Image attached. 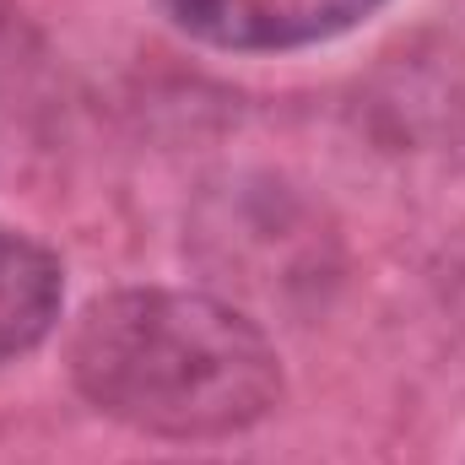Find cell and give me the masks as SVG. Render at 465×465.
I'll use <instances>...</instances> for the list:
<instances>
[{
  "instance_id": "7a4b0ae2",
  "label": "cell",
  "mask_w": 465,
  "mask_h": 465,
  "mask_svg": "<svg viewBox=\"0 0 465 465\" xmlns=\"http://www.w3.org/2000/svg\"><path fill=\"white\" fill-rule=\"evenodd\" d=\"M384 0H168L173 22L217 49H303L373 16Z\"/></svg>"
},
{
  "instance_id": "3957f363",
  "label": "cell",
  "mask_w": 465,
  "mask_h": 465,
  "mask_svg": "<svg viewBox=\"0 0 465 465\" xmlns=\"http://www.w3.org/2000/svg\"><path fill=\"white\" fill-rule=\"evenodd\" d=\"M60 260L27 238V232L0 228V362L33 351L60 320Z\"/></svg>"
},
{
  "instance_id": "277c9868",
  "label": "cell",
  "mask_w": 465,
  "mask_h": 465,
  "mask_svg": "<svg viewBox=\"0 0 465 465\" xmlns=\"http://www.w3.org/2000/svg\"><path fill=\"white\" fill-rule=\"evenodd\" d=\"M450 309H455V320H460V331H465V265L455 271V282H450Z\"/></svg>"
},
{
  "instance_id": "6da1fadb",
  "label": "cell",
  "mask_w": 465,
  "mask_h": 465,
  "mask_svg": "<svg viewBox=\"0 0 465 465\" xmlns=\"http://www.w3.org/2000/svg\"><path fill=\"white\" fill-rule=\"evenodd\" d=\"M82 395L124 428L223 439L282 401V362L254 320L206 292H114L71 341Z\"/></svg>"
}]
</instances>
